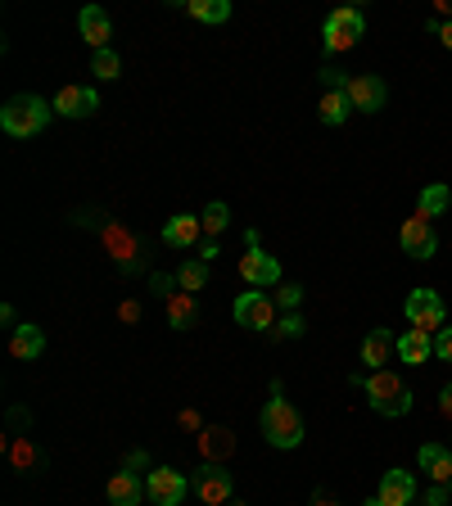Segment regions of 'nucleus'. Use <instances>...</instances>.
Segmentation results:
<instances>
[{
  "instance_id": "f257e3e1",
  "label": "nucleus",
  "mask_w": 452,
  "mask_h": 506,
  "mask_svg": "<svg viewBox=\"0 0 452 506\" xmlns=\"http://www.w3.org/2000/svg\"><path fill=\"white\" fill-rule=\"evenodd\" d=\"M353 384H362L366 389V398H371V411L375 416H389V420H398V416H407L411 411V389L384 366V371H371V375H353Z\"/></svg>"
},
{
  "instance_id": "f03ea898",
  "label": "nucleus",
  "mask_w": 452,
  "mask_h": 506,
  "mask_svg": "<svg viewBox=\"0 0 452 506\" xmlns=\"http://www.w3.org/2000/svg\"><path fill=\"white\" fill-rule=\"evenodd\" d=\"M258 425H263V438L272 447H281V452L303 443V416L294 411V402H285V393H272V402L263 407Z\"/></svg>"
},
{
  "instance_id": "7ed1b4c3",
  "label": "nucleus",
  "mask_w": 452,
  "mask_h": 506,
  "mask_svg": "<svg viewBox=\"0 0 452 506\" xmlns=\"http://www.w3.org/2000/svg\"><path fill=\"white\" fill-rule=\"evenodd\" d=\"M51 114H55L51 100H42V96H14L5 109H0V127H5L10 136H19V141H28V136L46 132Z\"/></svg>"
},
{
  "instance_id": "20e7f679",
  "label": "nucleus",
  "mask_w": 452,
  "mask_h": 506,
  "mask_svg": "<svg viewBox=\"0 0 452 506\" xmlns=\"http://www.w3.org/2000/svg\"><path fill=\"white\" fill-rule=\"evenodd\" d=\"M190 488H195V497H199L204 506H226V501H231V492H235V479H231V470H226V465L204 461V465L195 470Z\"/></svg>"
},
{
  "instance_id": "39448f33",
  "label": "nucleus",
  "mask_w": 452,
  "mask_h": 506,
  "mask_svg": "<svg viewBox=\"0 0 452 506\" xmlns=\"http://www.w3.org/2000/svg\"><path fill=\"white\" fill-rule=\"evenodd\" d=\"M402 312H407V321L416 330H429V335H438L443 321H447V308H443V299L434 290H411L407 303H402Z\"/></svg>"
},
{
  "instance_id": "423d86ee",
  "label": "nucleus",
  "mask_w": 452,
  "mask_h": 506,
  "mask_svg": "<svg viewBox=\"0 0 452 506\" xmlns=\"http://www.w3.org/2000/svg\"><path fill=\"white\" fill-rule=\"evenodd\" d=\"M235 321L244 330H272L276 326V299L263 294V290H244L235 299Z\"/></svg>"
},
{
  "instance_id": "0eeeda50",
  "label": "nucleus",
  "mask_w": 452,
  "mask_h": 506,
  "mask_svg": "<svg viewBox=\"0 0 452 506\" xmlns=\"http://www.w3.org/2000/svg\"><path fill=\"white\" fill-rule=\"evenodd\" d=\"M145 492H150L154 506H181V497L190 492V479L181 470H172V465H159V470H150Z\"/></svg>"
},
{
  "instance_id": "6e6552de",
  "label": "nucleus",
  "mask_w": 452,
  "mask_h": 506,
  "mask_svg": "<svg viewBox=\"0 0 452 506\" xmlns=\"http://www.w3.org/2000/svg\"><path fill=\"white\" fill-rule=\"evenodd\" d=\"M398 244H402V253H407V258H420V262L438 253V235H434L429 217H420V213L402 222V231H398Z\"/></svg>"
},
{
  "instance_id": "1a4fd4ad",
  "label": "nucleus",
  "mask_w": 452,
  "mask_h": 506,
  "mask_svg": "<svg viewBox=\"0 0 452 506\" xmlns=\"http://www.w3.org/2000/svg\"><path fill=\"white\" fill-rule=\"evenodd\" d=\"M348 105H353L357 114H380V109L389 105V87H384V78H375V73L353 78V82H348Z\"/></svg>"
},
{
  "instance_id": "9d476101",
  "label": "nucleus",
  "mask_w": 452,
  "mask_h": 506,
  "mask_svg": "<svg viewBox=\"0 0 452 506\" xmlns=\"http://www.w3.org/2000/svg\"><path fill=\"white\" fill-rule=\"evenodd\" d=\"M240 276L254 285V290H267V285H281V262L272 253H263L258 244H249V253L240 258Z\"/></svg>"
},
{
  "instance_id": "9b49d317",
  "label": "nucleus",
  "mask_w": 452,
  "mask_h": 506,
  "mask_svg": "<svg viewBox=\"0 0 452 506\" xmlns=\"http://www.w3.org/2000/svg\"><path fill=\"white\" fill-rule=\"evenodd\" d=\"M51 105L64 118H91L100 109V96H96V87H60V96Z\"/></svg>"
},
{
  "instance_id": "f8f14e48",
  "label": "nucleus",
  "mask_w": 452,
  "mask_h": 506,
  "mask_svg": "<svg viewBox=\"0 0 452 506\" xmlns=\"http://www.w3.org/2000/svg\"><path fill=\"white\" fill-rule=\"evenodd\" d=\"M375 497H380L384 506H411V501H416V479H411L407 470H384Z\"/></svg>"
},
{
  "instance_id": "ddd939ff",
  "label": "nucleus",
  "mask_w": 452,
  "mask_h": 506,
  "mask_svg": "<svg viewBox=\"0 0 452 506\" xmlns=\"http://www.w3.org/2000/svg\"><path fill=\"white\" fill-rule=\"evenodd\" d=\"M398 362H407V366H425L429 357H434V335L429 330H402L398 335V353H393Z\"/></svg>"
},
{
  "instance_id": "4468645a",
  "label": "nucleus",
  "mask_w": 452,
  "mask_h": 506,
  "mask_svg": "<svg viewBox=\"0 0 452 506\" xmlns=\"http://www.w3.org/2000/svg\"><path fill=\"white\" fill-rule=\"evenodd\" d=\"M416 461H420V470H425L434 483H452V447H443V443H420V447H416Z\"/></svg>"
},
{
  "instance_id": "2eb2a0df",
  "label": "nucleus",
  "mask_w": 452,
  "mask_h": 506,
  "mask_svg": "<svg viewBox=\"0 0 452 506\" xmlns=\"http://www.w3.org/2000/svg\"><path fill=\"white\" fill-rule=\"evenodd\" d=\"M78 28H82V37L91 41V51H109L114 23H109V14H105L100 5H87V10L78 14Z\"/></svg>"
},
{
  "instance_id": "dca6fc26",
  "label": "nucleus",
  "mask_w": 452,
  "mask_h": 506,
  "mask_svg": "<svg viewBox=\"0 0 452 506\" xmlns=\"http://www.w3.org/2000/svg\"><path fill=\"white\" fill-rule=\"evenodd\" d=\"M10 353H14L19 362H37V357L46 353V335H42V326H32V321L14 326V335H10Z\"/></svg>"
},
{
  "instance_id": "f3484780",
  "label": "nucleus",
  "mask_w": 452,
  "mask_h": 506,
  "mask_svg": "<svg viewBox=\"0 0 452 506\" xmlns=\"http://www.w3.org/2000/svg\"><path fill=\"white\" fill-rule=\"evenodd\" d=\"M389 353H398V339H393L389 330H371V335L362 339V366H366V371H384V366H389Z\"/></svg>"
},
{
  "instance_id": "a211bd4d",
  "label": "nucleus",
  "mask_w": 452,
  "mask_h": 506,
  "mask_svg": "<svg viewBox=\"0 0 452 506\" xmlns=\"http://www.w3.org/2000/svg\"><path fill=\"white\" fill-rule=\"evenodd\" d=\"M141 497H150V492L136 479V470H118L109 479V506H141Z\"/></svg>"
},
{
  "instance_id": "6ab92c4d",
  "label": "nucleus",
  "mask_w": 452,
  "mask_h": 506,
  "mask_svg": "<svg viewBox=\"0 0 452 506\" xmlns=\"http://www.w3.org/2000/svg\"><path fill=\"white\" fill-rule=\"evenodd\" d=\"M199 231H204V222H199V217L177 213V217L163 226V240H168L172 249H195V244H199Z\"/></svg>"
},
{
  "instance_id": "aec40b11",
  "label": "nucleus",
  "mask_w": 452,
  "mask_h": 506,
  "mask_svg": "<svg viewBox=\"0 0 452 506\" xmlns=\"http://www.w3.org/2000/svg\"><path fill=\"white\" fill-rule=\"evenodd\" d=\"M168 326L172 330H190V326H199V303H195V294H172L168 299Z\"/></svg>"
},
{
  "instance_id": "412c9836",
  "label": "nucleus",
  "mask_w": 452,
  "mask_h": 506,
  "mask_svg": "<svg viewBox=\"0 0 452 506\" xmlns=\"http://www.w3.org/2000/svg\"><path fill=\"white\" fill-rule=\"evenodd\" d=\"M231 447H235L231 429H222V425H204V429H199V452H204L208 461L222 465V456H231Z\"/></svg>"
},
{
  "instance_id": "4be33fe9",
  "label": "nucleus",
  "mask_w": 452,
  "mask_h": 506,
  "mask_svg": "<svg viewBox=\"0 0 452 506\" xmlns=\"http://www.w3.org/2000/svg\"><path fill=\"white\" fill-rule=\"evenodd\" d=\"M348 114H353V105H348V91H326V96L317 100V118H321L326 127H339Z\"/></svg>"
},
{
  "instance_id": "5701e85b",
  "label": "nucleus",
  "mask_w": 452,
  "mask_h": 506,
  "mask_svg": "<svg viewBox=\"0 0 452 506\" xmlns=\"http://www.w3.org/2000/svg\"><path fill=\"white\" fill-rule=\"evenodd\" d=\"M447 204H452V190H447L443 181H429V186L416 195V213H420V217H438V213H447Z\"/></svg>"
},
{
  "instance_id": "b1692460",
  "label": "nucleus",
  "mask_w": 452,
  "mask_h": 506,
  "mask_svg": "<svg viewBox=\"0 0 452 506\" xmlns=\"http://www.w3.org/2000/svg\"><path fill=\"white\" fill-rule=\"evenodd\" d=\"M326 28H335V32H344V37H353V41H362V32H366V19L357 14V10H330L326 14Z\"/></svg>"
},
{
  "instance_id": "393cba45",
  "label": "nucleus",
  "mask_w": 452,
  "mask_h": 506,
  "mask_svg": "<svg viewBox=\"0 0 452 506\" xmlns=\"http://www.w3.org/2000/svg\"><path fill=\"white\" fill-rule=\"evenodd\" d=\"M190 19H199V23H226L231 19V0H190Z\"/></svg>"
},
{
  "instance_id": "a878e982",
  "label": "nucleus",
  "mask_w": 452,
  "mask_h": 506,
  "mask_svg": "<svg viewBox=\"0 0 452 506\" xmlns=\"http://www.w3.org/2000/svg\"><path fill=\"white\" fill-rule=\"evenodd\" d=\"M177 285H181L186 294H199V290L208 285V262H199V258L181 262V267H177Z\"/></svg>"
},
{
  "instance_id": "bb28decb",
  "label": "nucleus",
  "mask_w": 452,
  "mask_h": 506,
  "mask_svg": "<svg viewBox=\"0 0 452 506\" xmlns=\"http://www.w3.org/2000/svg\"><path fill=\"white\" fill-rule=\"evenodd\" d=\"M199 222H204V235L213 240V235H222V231L231 226V208H226L222 199H213V204H208V208L199 213Z\"/></svg>"
},
{
  "instance_id": "cd10ccee",
  "label": "nucleus",
  "mask_w": 452,
  "mask_h": 506,
  "mask_svg": "<svg viewBox=\"0 0 452 506\" xmlns=\"http://www.w3.org/2000/svg\"><path fill=\"white\" fill-rule=\"evenodd\" d=\"M91 73H96L100 82H114V78L123 73V60H118L114 51H96V55H91Z\"/></svg>"
},
{
  "instance_id": "c85d7f7f",
  "label": "nucleus",
  "mask_w": 452,
  "mask_h": 506,
  "mask_svg": "<svg viewBox=\"0 0 452 506\" xmlns=\"http://www.w3.org/2000/svg\"><path fill=\"white\" fill-rule=\"evenodd\" d=\"M317 78H321V87H326V91H348V82H353V78H344V69H335V64H326Z\"/></svg>"
},
{
  "instance_id": "c756f323",
  "label": "nucleus",
  "mask_w": 452,
  "mask_h": 506,
  "mask_svg": "<svg viewBox=\"0 0 452 506\" xmlns=\"http://www.w3.org/2000/svg\"><path fill=\"white\" fill-rule=\"evenodd\" d=\"M308 330V321L299 317V312H290V317H281V326H276V335H285V339H299Z\"/></svg>"
},
{
  "instance_id": "7c9ffc66",
  "label": "nucleus",
  "mask_w": 452,
  "mask_h": 506,
  "mask_svg": "<svg viewBox=\"0 0 452 506\" xmlns=\"http://www.w3.org/2000/svg\"><path fill=\"white\" fill-rule=\"evenodd\" d=\"M434 357H443V362H452V326H443V330L434 335Z\"/></svg>"
},
{
  "instance_id": "2f4dec72",
  "label": "nucleus",
  "mask_w": 452,
  "mask_h": 506,
  "mask_svg": "<svg viewBox=\"0 0 452 506\" xmlns=\"http://www.w3.org/2000/svg\"><path fill=\"white\" fill-rule=\"evenodd\" d=\"M276 299H281V308H299L303 303V285H281Z\"/></svg>"
},
{
  "instance_id": "473e14b6",
  "label": "nucleus",
  "mask_w": 452,
  "mask_h": 506,
  "mask_svg": "<svg viewBox=\"0 0 452 506\" xmlns=\"http://www.w3.org/2000/svg\"><path fill=\"white\" fill-rule=\"evenodd\" d=\"M447 497H452V483H434L425 492V506H447Z\"/></svg>"
},
{
  "instance_id": "72a5a7b5",
  "label": "nucleus",
  "mask_w": 452,
  "mask_h": 506,
  "mask_svg": "<svg viewBox=\"0 0 452 506\" xmlns=\"http://www.w3.org/2000/svg\"><path fill=\"white\" fill-rule=\"evenodd\" d=\"M195 253H199V262H213V258H217V240H208V235H204V240L195 244Z\"/></svg>"
},
{
  "instance_id": "f704fd0d",
  "label": "nucleus",
  "mask_w": 452,
  "mask_h": 506,
  "mask_svg": "<svg viewBox=\"0 0 452 506\" xmlns=\"http://www.w3.org/2000/svg\"><path fill=\"white\" fill-rule=\"evenodd\" d=\"M438 411L452 420V384H443V393H438Z\"/></svg>"
},
{
  "instance_id": "c9c22d12",
  "label": "nucleus",
  "mask_w": 452,
  "mask_h": 506,
  "mask_svg": "<svg viewBox=\"0 0 452 506\" xmlns=\"http://www.w3.org/2000/svg\"><path fill=\"white\" fill-rule=\"evenodd\" d=\"M0 321H5V326H23V321H19V312H14V303L0 308Z\"/></svg>"
},
{
  "instance_id": "e433bc0d",
  "label": "nucleus",
  "mask_w": 452,
  "mask_h": 506,
  "mask_svg": "<svg viewBox=\"0 0 452 506\" xmlns=\"http://www.w3.org/2000/svg\"><path fill=\"white\" fill-rule=\"evenodd\" d=\"M145 461H150L145 452H127V461H123V465H127V470H136V465H145Z\"/></svg>"
},
{
  "instance_id": "4c0bfd02",
  "label": "nucleus",
  "mask_w": 452,
  "mask_h": 506,
  "mask_svg": "<svg viewBox=\"0 0 452 506\" xmlns=\"http://www.w3.org/2000/svg\"><path fill=\"white\" fill-rule=\"evenodd\" d=\"M438 37H443V46H447V51H452V19H447V23H443V28H438Z\"/></svg>"
},
{
  "instance_id": "58836bf2",
  "label": "nucleus",
  "mask_w": 452,
  "mask_h": 506,
  "mask_svg": "<svg viewBox=\"0 0 452 506\" xmlns=\"http://www.w3.org/2000/svg\"><path fill=\"white\" fill-rule=\"evenodd\" d=\"M312 506H335V501H330V492H312Z\"/></svg>"
},
{
  "instance_id": "ea45409f",
  "label": "nucleus",
  "mask_w": 452,
  "mask_h": 506,
  "mask_svg": "<svg viewBox=\"0 0 452 506\" xmlns=\"http://www.w3.org/2000/svg\"><path fill=\"white\" fill-rule=\"evenodd\" d=\"M362 506H384V501H380V497H366V501H362Z\"/></svg>"
},
{
  "instance_id": "a19ab883",
  "label": "nucleus",
  "mask_w": 452,
  "mask_h": 506,
  "mask_svg": "<svg viewBox=\"0 0 452 506\" xmlns=\"http://www.w3.org/2000/svg\"><path fill=\"white\" fill-rule=\"evenodd\" d=\"M231 506H244V501H231Z\"/></svg>"
},
{
  "instance_id": "79ce46f5",
  "label": "nucleus",
  "mask_w": 452,
  "mask_h": 506,
  "mask_svg": "<svg viewBox=\"0 0 452 506\" xmlns=\"http://www.w3.org/2000/svg\"><path fill=\"white\" fill-rule=\"evenodd\" d=\"M447 447H452V438H447Z\"/></svg>"
}]
</instances>
